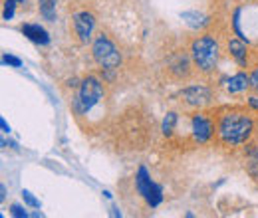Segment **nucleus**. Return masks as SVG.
Masks as SVG:
<instances>
[{
	"mask_svg": "<svg viewBox=\"0 0 258 218\" xmlns=\"http://www.w3.org/2000/svg\"><path fill=\"white\" fill-rule=\"evenodd\" d=\"M22 198H24V202H26L28 206H32V208H40V200H38V198H34L32 192L22 190Z\"/></svg>",
	"mask_w": 258,
	"mask_h": 218,
	"instance_id": "18",
	"label": "nucleus"
},
{
	"mask_svg": "<svg viewBox=\"0 0 258 218\" xmlns=\"http://www.w3.org/2000/svg\"><path fill=\"white\" fill-rule=\"evenodd\" d=\"M181 103L189 109H201V107H207L211 101H213V94L209 88L205 86H189L181 92Z\"/></svg>",
	"mask_w": 258,
	"mask_h": 218,
	"instance_id": "8",
	"label": "nucleus"
},
{
	"mask_svg": "<svg viewBox=\"0 0 258 218\" xmlns=\"http://www.w3.org/2000/svg\"><path fill=\"white\" fill-rule=\"evenodd\" d=\"M250 90L258 94V65H254V69L250 71Z\"/></svg>",
	"mask_w": 258,
	"mask_h": 218,
	"instance_id": "20",
	"label": "nucleus"
},
{
	"mask_svg": "<svg viewBox=\"0 0 258 218\" xmlns=\"http://www.w3.org/2000/svg\"><path fill=\"white\" fill-rule=\"evenodd\" d=\"M135 188L147 200V204L153 206V208L159 206V202L163 200V188L157 183L151 181V177H149L145 167H139V171L135 175Z\"/></svg>",
	"mask_w": 258,
	"mask_h": 218,
	"instance_id": "5",
	"label": "nucleus"
},
{
	"mask_svg": "<svg viewBox=\"0 0 258 218\" xmlns=\"http://www.w3.org/2000/svg\"><path fill=\"white\" fill-rule=\"evenodd\" d=\"M228 52H230V56L234 58V62L238 63L240 67L248 65V48H246L242 38H230L228 40Z\"/></svg>",
	"mask_w": 258,
	"mask_h": 218,
	"instance_id": "11",
	"label": "nucleus"
},
{
	"mask_svg": "<svg viewBox=\"0 0 258 218\" xmlns=\"http://www.w3.org/2000/svg\"><path fill=\"white\" fill-rule=\"evenodd\" d=\"M40 4V14L44 20L54 22L56 20V0H38Z\"/></svg>",
	"mask_w": 258,
	"mask_h": 218,
	"instance_id": "14",
	"label": "nucleus"
},
{
	"mask_svg": "<svg viewBox=\"0 0 258 218\" xmlns=\"http://www.w3.org/2000/svg\"><path fill=\"white\" fill-rule=\"evenodd\" d=\"M244 169L248 173V177L258 183V139L246 143V151H244Z\"/></svg>",
	"mask_w": 258,
	"mask_h": 218,
	"instance_id": "10",
	"label": "nucleus"
},
{
	"mask_svg": "<svg viewBox=\"0 0 258 218\" xmlns=\"http://www.w3.org/2000/svg\"><path fill=\"white\" fill-rule=\"evenodd\" d=\"M177 121H179L177 113H167V117H165V121H163V133H165V135H171V133L175 131Z\"/></svg>",
	"mask_w": 258,
	"mask_h": 218,
	"instance_id": "15",
	"label": "nucleus"
},
{
	"mask_svg": "<svg viewBox=\"0 0 258 218\" xmlns=\"http://www.w3.org/2000/svg\"><path fill=\"white\" fill-rule=\"evenodd\" d=\"M20 30H22V34H24L28 40H32L34 44H42V46H46V44L50 42L48 32L44 30L40 24H22Z\"/></svg>",
	"mask_w": 258,
	"mask_h": 218,
	"instance_id": "13",
	"label": "nucleus"
},
{
	"mask_svg": "<svg viewBox=\"0 0 258 218\" xmlns=\"http://www.w3.org/2000/svg\"><path fill=\"white\" fill-rule=\"evenodd\" d=\"M191 67H195L193 60H191V54L185 56V54H177L175 58H171V62L167 63V71L173 80L177 82H185L191 78Z\"/></svg>",
	"mask_w": 258,
	"mask_h": 218,
	"instance_id": "9",
	"label": "nucleus"
},
{
	"mask_svg": "<svg viewBox=\"0 0 258 218\" xmlns=\"http://www.w3.org/2000/svg\"><path fill=\"white\" fill-rule=\"evenodd\" d=\"M0 123H2V129H4V133H8V131H10V127H8V125H6V121H4V119H2V121H0Z\"/></svg>",
	"mask_w": 258,
	"mask_h": 218,
	"instance_id": "23",
	"label": "nucleus"
},
{
	"mask_svg": "<svg viewBox=\"0 0 258 218\" xmlns=\"http://www.w3.org/2000/svg\"><path fill=\"white\" fill-rule=\"evenodd\" d=\"M213 119L217 125L219 145L225 149H236L250 143L256 133V121L252 111L240 105L217 109L213 113Z\"/></svg>",
	"mask_w": 258,
	"mask_h": 218,
	"instance_id": "1",
	"label": "nucleus"
},
{
	"mask_svg": "<svg viewBox=\"0 0 258 218\" xmlns=\"http://www.w3.org/2000/svg\"><path fill=\"white\" fill-rule=\"evenodd\" d=\"M92 56L101 69H115L121 63V54H119L115 42L105 32H99L97 36H94Z\"/></svg>",
	"mask_w": 258,
	"mask_h": 218,
	"instance_id": "4",
	"label": "nucleus"
},
{
	"mask_svg": "<svg viewBox=\"0 0 258 218\" xmlns=\"http://www.w3.org/2000/svg\"><path fill=\"white\" fill-rule=\"evenodd\" d=\"M183 18H193V20H187L191 26H203L205 24V16L199 14V12H183Z\"/></svg>",
	"mask_w": 258,
	"mask_h": 218,
	"instance_id": "17",
	"label": "nucleus"
},
{
	"mask_svg": "<svg viewBox=\"0 0 258 218\" xmlns=\"http://www.w3.org/2000/svg\"><path fill=\"white\" fill-rule=\"evenodd\" d=\"M94 30H96V16L88 10L76 12L74 14V34L80 44H88L94 40Z\"/></svg>",
	"mask_w": 258,
	"mask_h": 218,
	"instance_id": "7",
	"label": "nucleus"
},
{
	"mask_svg": "<svg viewBox=\"0 0 258 218\" xmlns=\"http://www.w3.org/2000/svg\"><path fill=\"white\" fill-rule=\"evenodd\" d=\"M250 90V76H246L244 71H238L234 74L228 82H226V92L232 95L242 94V92H248Z\"/></svg>",
	"mask_w": 258,
	"mask_h": 218,
	"instance_id": "12",
	"label": "nucleus"
},
{
	"mask_svg": "<svg viewBox=\"0 0 258 218\" xmlns=\"http://www.w3.org/2000/svg\"><path fill=\"white\" fill-rule=\"evenodd\" d=\"M189 54H191V60L195 63V69L201 76H211L219 67L221 44L213 34H201L191 42Z\"/></svg>",
	"mask_w": 258,
	"mask_h": 218,
	"instance_id": "2",
	"label": "nucleus"
},
{
	"mask_svg": "<svg viewBox=\"0 0 258 218\" xmlns=\"http://www.w3.org/2000/svg\"><path fill=\"white\" fill-rule=\"evenodd\" d=\"M10 214H12V216H16V218L28 216V212H26L22 206H18V204H12V206H10Z\"/></svg>",
	"mask_w": 258,
	"mask_h": 218,
	"instance_id": "19",
	"label": "nucleus"
},
{
	"mask_svg": "<svg viewBox=\"0 0 258 218\" xmlns=\"http://www.w3.org/2000/svg\"><path fill=\"white\" fill-rule=\"evenodd\" d=\"M2 60H4V63H10V65H14V67H20V65H22V62H20L18 58H14V56H8V54H6Z\"/></svg>",
	"mask_w": 258,
	"mask_h": 218,
	"instance_id": "21",
	"label": "nucleus"
},
{
	"mask_svg": "<svg viewBox=\"0 0 258 218\" xmlns=\"http://www.w3.org/2000/svg\"><path fill=\"white\" fill-rule=\"evenodd\" d=\"M248 105H250L252 109H256V111H258V97H250V99H248Z\"/></svg>",
	"mask_w": 258,
	"mask_h": 218,
	"instance_id": "22",
	"label": "nucleus"
},
{
	"mask_svg": "<svg viewBox=\"0 0 258 218\" xmlns=\"http://www.w3.org/2000/svg\"><path fill=\"white\" fill-rule=\"evenodd\" d=\"M191 133L197 143H209L217 135V125L213 115H207L203 111H197L191 115Z\"/></svg>",
	"mask_w": 258,
	"mask_h": 218,
	"instance_id": "6",
	"label": "nucleus"
},
{
	"mask_svg": "<svg viewBox=\"0 0 258 218\" xmlns=\"http://www.w3.org/2000/svg\"><path fill=\"white\" fill-rule=\"evenodd\" d=\"M105 94L103 90V84L97 80L96 76H88L82 80L80 84V90L74 97V111L78 115H84L88 111H92L97 103L101 101V97Z\"/></svg>",
	"mask_w": 258,
	"mask_h": 218,
	"instance_id": "3",
	"label": "nucleus"
},
{
	"mask_svg": "<svg viewBox=\"0 0 258 218\" xmlns=\"http://www.w3.org/2000/svg\"><path fill=\"white\" fill-rule=\"evenodd\" d=\"M16 0H4V8H2V18L4 20H10L14 16V8H16Z\"/></svg>",
	"mask_w": 258,
	"mask_h": 218,
	"instance_id": "16",
	"label": "nucleus"
},
{
	"mask_svg": "<svg viewBox=\"0 0 258 218\" xmlns=\"http://www.w3.org/2000/svg\"><path fill=\"white\" fill-rule=\"evenodd\" d=\"M16 2H18V4H24V2H26V0H16Z\"/></svg>",
	"mask_w": 258,
	"mask_h": 218,
	"instance_id": "24",
	"label": "nucleus"
}]
</instances>
